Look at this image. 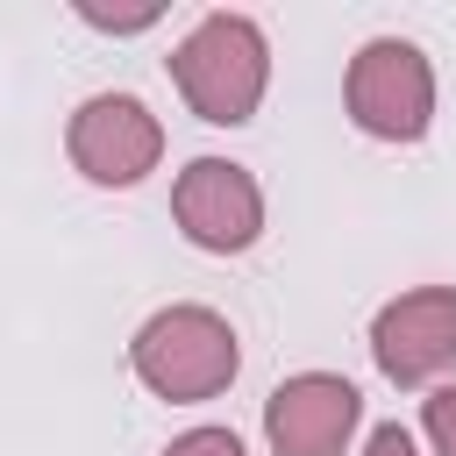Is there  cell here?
Wrapping results in <instances>:
<instances>
[{
	"instance_id": "cell-2",
	"label": "cell",
	"mask_w": 456,
	"mask_h": 456,
	"mask_svg": "<svg viewBox=\"0 0 456 456\" xmlns=\"http://www.w3.org/2000/svg\"><path fill=\"white\" fill-rule=\"evenodd\" d=\"M128 370L150 399H171V406H200V399H221L242 370V342L228 328V314L200 306V299H171L157 306L135 335H128Z\"/></svg>"
},
{
	"instance_id": "cell-7",
	"label": "cell",
	"mask_w": 456,
	"mask_h": 456,
	"mask_svg": "<svg viewBox=\"0 0 456 456\" xmlns=\"http://www.w3.org/2000/svg\"><path fill=\"white\" fill-rule=\"evenodd\" d=\"M356 428H363V392L342 370H292L264 399L271 456H349Z\"/></svg>"
},
{
	"instance_id": "cell-6",
	"label": "cell",
	"mask_w": 456,
	"mask_h": 456,
	"mask_svg": "<svg viewBox=\"0 0 456 456\" xmlns=\"http://www.w3.org/2000/svg\"><path fill=\"white\" fill-rule=\"evenodd\" d=\"M370 363L392 385H442L456 370V285H413L370 314Z\"/></svg>"
},
{
	"instance_id": "cell-11",
	"label": "cell",
	"mask_w": 456,
	"mask_h": 456,
	"mask_svg": "<svg viewBox=\"0 0 456 456\" xmlns=\"http://www.w3.org/2000/svg\"><path fill=\"white\" fill-rule=\"evenodd\" d=\"M363 456H420V442H413L399 420H378V428H370V442H363Z\"/></svg>"
},
{
	"instance_id": "cell-5",
	"label": "cell",
	"mask_w": 456,
	"mask_h": 456,
	"mask_svg": "<svg viewBox=\"0 0 456 456\" xmlns=\"http://www.w3.org/2000/svg\"><path fill=\"white\" fill-rule=\"evenodd\" d=\"M171 221L207 256H242L264 235V185L235 157H192L171 178Z\"/></svg>"
},
{
	"instance_id": "cell-3",
	"label": "cell",
	"mask_w": 456,
	"mask_h": 456,
	"mask_svg": "<svg viewBox=\"0 0 456 456\" xmlns=\"http://www.w3.org/2000/svg\"><path fill=\"white\" fill-rule=\"evenodd\" d=\"M342 107L370 142H420L435 128V64L406 36H370L342 71Z\"/></svg>"
},
{
	"instance_id": "cell-8",
	"label": "cell",
	"mask_w": 456,
	"mask_h": 456,
	"mask_svg": "<svg viewBox=\"0 0 456 456\" xmlns=\"http://www.w3.org/2000/svg\"><path fill=\"white\" fill-rule=\"evenodd\" d=\"M78 21H86V28H100V36H142V28H157V21H164V7L150 0V7H128V14H121V7L78 0Z\"/></svg>"
},
{
	"instance_id": "cell-10",
	"label": "cell",
	"mask_w": 456,
	"mask_h": 456,
	"mask_svg": "<svg viewBox=\"0 0 456 456\" xmlns=\"http://www.w3.org/2000/svg\"><path fill=\"white\" fill-rule=\"evenodd\" d=\"M164 456H249V449H242V435H235V428H214V420H207V428L171 435V442H164Z\"/></svg>"
},
{
	"instance_id": "cell-9",
	"label": "cell",
	"mask_w": 456,
	"mask_h": 456,
	"mask_svg": "<svg viewBox=\"0 0 456 456\" xmlns=\"http://www.w3.org/2000/svg\"><path fill=\"white\" fill-rule=\"evenodd\" d=\"M420 435H428L435 456H456V385H435L420 399Z\"/></svg>"
},
{
	"instance_id": "cell-1",
	"label": "cell",
	"mask_w": 456,
	"mask_h": 456,
	"mask_svg": "<svg viewBox=\"0 0 456 456\" xmlns=\"http://www.w3.org/2000/svg\"><path fill=\"white\" fill-rule=\"evenodd\" d=\"M171 64V86L178 100L207 121V128H242L256 121L264 107V86H271V36L256 14H235V7H214L185 28V43L164 57Z\"/></svg>"
},
{
	"instance_id": "cell-4",
	"label": "cell",
	"mask_w": 456,
	"mask_h": 456,
	"mask_svg": "<svg viewBox=\"0 0 456 456\" xmlns=\"http://www.w3.org/2000/svg\"><path fill=\"white\" fill-rule=\"evenodd\" d=\"M64 157L86 185L128 192L164 164V121L135 93H86L64 121Z\"/></svg>"
}]
</instances>
